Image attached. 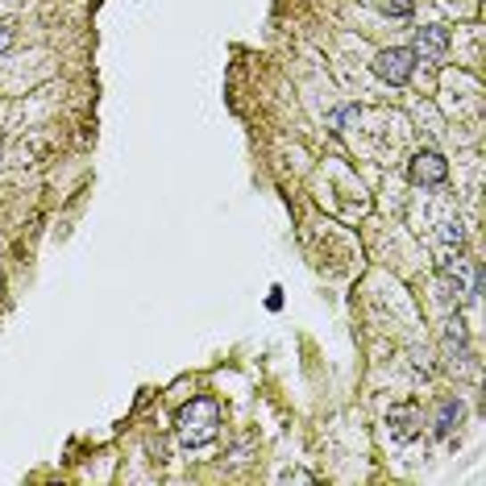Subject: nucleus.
<instances>
[{
  "mask_svg": "<svg viewBox=\"0 0 486 486\" xmlns=\"http://www.w3.org/2000/svg\"><path fill=\"white\" fill-rule=\"evenodd\" d=\"M408 179L416 187H441V183L449 179V162L441 159L437 150H420L412 162H408Z\"/></svg>",
  "mask_w": 486,
  "mask_h": 486,
  "instance_id": "3",
  "label": "nucleus"
},
{
  "mask_svg": "<svg viewBox=\"0 0 486 486\" xmlns=\"http://www.w3.org/2000/svg\"><path fill=\"white\" fill-rule=\"evenodd\" d=\"M175 432H179V445L183 449H204V445H212L220 432V408L217 400H192L183 403L179 420H175Z\"/></svg>",
  "mask_w": 486,
  "mask_h": 486,
  "instance_id": "1",
  "label": "nucleus"
},
{
  "mask_svg": "<svg viewBox=\"0 0 486 486\" xmlns=\"http://www.w3.org/2000/svg\"><path fill=\"white\" fill-rule=\"evenodd\" d=\"M416 54H412V46H391V50H378L375 54V75L383 79V84H391V87H403L408 79H412V71H416Z\"/></svg>",
  "mask_w": 486,
  "mask_h": 486,
  "instance_id": "2",
  "label": "nucleus"
},
{
  "mask_svg": "<svg viewBox=\"0 0 486 486\" xmlns=\"http://www.w3.org/2000/svg\"><path fill=\"white\" fill-rule=\"evenodd\" d=\"M449 29L445 25H424L420 34H416V42H412V54L416 59H428V62H441L445 54H449Z\"/></svg>",
  "mask_w": 486,
  "mask_h": 486,
  "instance_id": "4",
  "label": "nucleus"
},
{
  "mask_svg": "<svg viewBox=\"0 0 486 486\" xmlns=\"http://www.w3.org/2000/svg\"><path fill=\"white\" fill-rule=\"evenodd\" d=\"M457 420H462V403L445 400V403H441V416H437V437H449Z\"/></svg>",
  "mask_w": 486,
  "mask_h": 486,
  "instance_id": "6",
  "label": "nucleus"
},
{
  "mask_svg": "<svg viewBox=\"0 0 486 486\" xmlns=\"http://www.w3.org/2000/svg\"><path fill=\"white\" fill-rule=\"evenodd\" d=\"M378 9L391 17H412V0H378Z\"/></svg>",
  "mask_w": 486,
  "mask_h": 486,
  "instance_id": "7",
  "label": "nucleus"
},
{
  "mask_svg": "<svg viewBox=\"0 0 486 486\" xmlns=\"http://www.w3.org/2000/svg\"><path fill=\"white\" fill-rule=\"evenodd\" d=\"M387 432H391V441H400V445L416 441V432H420V408H416V403H400V408H391Z\"/></svg>",
  "mask_w": 486,
  "mask_h": 486,
  "instance_id": "5",
  "label": "nucleus"
},
{
  "mask_svg": "<svg viewBox=\"0 0 486 486\" xmlns=\"http://www.w3.org/2000/svg\"><path fill=\"white\" fill-rule=\"evenodd\" d=\"M9 42H12V25L4 21V25H0V54H4V50H9Z\"/></svg>",
  "mask_w": 486,
  "mask_h": 486,
  "instance_id": "8",
  "label": "nucleus"
}]
</instances>
